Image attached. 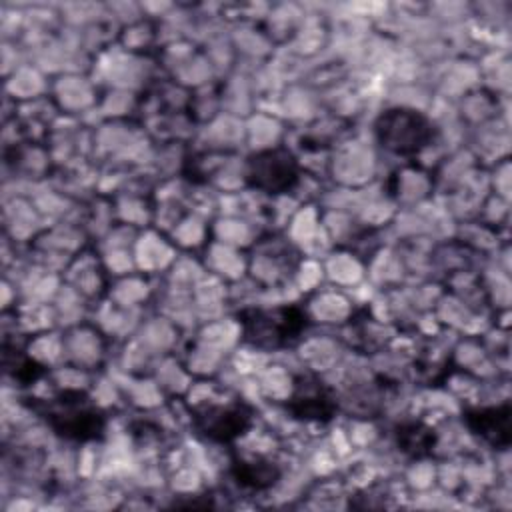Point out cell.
<instances>
[{"label": "cell", "mask_w": 512, "mask_h": 512, "mask_svg": "<svg viewBox=\"0 0 512 512\" xmlns=\"http://www.w3.org/2000/svg\"><path fill=\"white\" fill-rule=\"evenodd\" d=\"M244 336L258 348H280L302 332L306 318L294 306L272 310H248L242 314Z\"/></svg>", "instance_id": "2"}, {"label": "cell", "mask_w": 512, "mask_h": 512, "mask_svg": "<svg viewBox=\"0 0 512 512\" xmlns=\"http://www.w3.org/2000/svg\"><path fill=\"white\" fill-rule=\"evenodd\" d=\"M252 186L266 192H282L296 182V162L284 150H268L250 162Z\"/></svg>", "instance_id": "5"}, {"label": "cell", "mask_w": 512, "mask_h": 512, "mask_svg": "<svg viewBox=\"0 0 512 512\" xmlns=\"http://www.w3.org/2000/svg\"><path fill=\"white\" fill-rule=\"evenodd\" d=\"M236 478H238V484L246 488L264 490L276 482L278 468L272 460H264V458L240 460L236 464Z\"/></svg>", "instance_id": "8"}, {"label": "cell", "mask_w": 512, "mask_h": 512, "mask_svg": "<svg viewBox=\"0 0 512 512\" xmlns=\"http://www.w3.org/2000/svg\"><path fill=\"white\" fill-rule=\"evenodd\" d=\"M468 426L494 446H506L510 442V410L504 408H484L470 412L466 416Z\"/></svg>", "instance_id": "7"}, {"label": "cell", "mask_w": 512, "mask_h": 512, "mask_svg": "<svg viewBox=\"0 0 512 512\" xmlns=\"http://www.w3.org/2000/svg\"><path fill=\"white\" fill-rule=\"evenodd\" d=\"M376 132L382 146L398 154L418 152L432 136L426 118L412 110H390L382 114Z\"/></svg>", "instance_id": "3"}, {"label": "cell", "mask_w": 512, "mask_h": 512, "mask_svg": "<svg viewBox=\"0 0 512 512\" xmlns=\"http://www.w3.org/2000/svg\"><path fill=\"white\" fill-rule=\"evenodd\" d=\"M398 444L404 452L422 456V454H428L430 448L434 446V434L428 426L420 422H412L398 430Z\"/></svg>", "instance_id": "9"}, {"label": "cell", "mask_w": 512, "mask_h": 512, "mask_svg": "<svg viewBox=\"0 0 512 512\" xmlns=\"http://www.w3.org/2000/svg\"><path fill=\"white\" fill-rule=\"evenodd\" d=\"M290 410L304 420H330L336 410V400L324 382L306 376L296 384Z\"/></svg>", "instance_id": "6"}, {"label": "cell", "mask_w": 512, "mask_h": 512, "mask_svg": "<svg viewBox=\"0 0 512 512\" xmlns=\"http://www.w3.org/2000/svg\"><path fill=\"white\" fill-rule=\"evenodd\" d=\"M44 418L60 436L70 440H92L104 430V416L96 404L80 392H64L52 398Z\"/></svg>", "instance_id": "1"}, {"label": "cell", "mask_w": 512, "mask_h": 512, "mask_svg": "<svg viewBox=\"0 0 512 512\" xmlns=\"http://www.w3.org/2000/svg\"><path fill=\"white\" fill-rule=\"evenodd\" d=\"M194 424L198 432L204 434L208 440L230 442L250 428L252 414L240 402L208 404L196 412Z\"/></svg>", "instance_id": "4"}]
</instances>
